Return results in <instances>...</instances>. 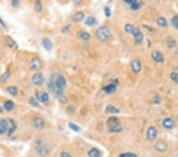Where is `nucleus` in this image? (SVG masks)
<instances>
[{"label": "nucleus", "mask_w": 178, "mask_h": 157, "mask_svg": "<svg viewBox=\"0 0 178 157\" xmlns=\"http://www.w3.org/2000/svg\"><path fill=\"white\" fill-rule=\"evenodd\" d=\"M66 87L67 81L63 75L59 73H54L51 76L49 82L47 83L48 90L62 103L67 102V98L64 94V90Z\"/></svg>", "instance_id": "nucleus-1"}, {"label": "nucleus", "mask_w": 178, "mask_h": 157, "mask_svg": "<svg viewBox=\"0 0 178 157\" xmlns=\"http://www.w3.org/2000/svg\"><path fill=\"white\" fill-rule=\"evenodd\" d=\"M107 126L111 132H119L122 130L120 120L117 117H110L107 120Z\"/></svg>", "instance_id": "nucleus-2"}, {"label": "nucleus", "mask_w": 178, "mask_h": 157, "mask_svg": "<svg viewBox=\"0 0 178 157\" xmlns=\"http://www.w3.org/2000/svg\"><path fill=\"white\" fill-rule=\"evenodd\" d=\"M95 35L100 41H105L110 38L111 32L107 26L103 25V26H100L97 29V30L95 31Z\"/></svg>", "instance_id": "nucleus-3"}, {"label": "nucleus", "mask_w": 178, "mask_h": 157, "mask_svg": "<svg viewBox=\"0 0 178 157\" xmlns=\"http://www.w3.org/2000/svg\"><path fill=\"white\" fill-rule=\"evenodd\" d=\"M32 82L36 86H41L45 83V76L41 72H36L32 77Z\"/></svg>", "instance_id": "nucleus-4"}, {"label": "nucleus", "mask_w": 178, "mask_h": 157, "mask_svg": "<svg viewBox=\"0 0 178 157\" xmlns=\"http://www.w3.org/2000/svg\"><path fill=\"white\" fill-rule=\"evenodd\" d=\"M42 66H43V64H42V61L39 57H34L31 60L30 64H29L31 70L39 71L41 69Z\"/></svg>", "instance_id": "nucleus-5"}, {"label": "nucleus", "mask_w": 178, "mask_h": 157, "mask_svg": "<svg viewBox=\"0 0 178 157\" xmlns=\"http://www.w3.org/2000/svg\"><path fill=\"white\" fill-rule=\"evenodd\" d=\"M31 123H32V125L35 129H44L45 126V120L42 118H40V117H35V118H34L32 121H31Z\"/></svg>", "instance_id": "nucleus-6"}, {"label": "nucleus", "mask_w": 178, "mask_h": 157, "mask_svg": "<svg viewBox=\"0 0 178 157\" xmlns=\"http://www.w3.org/2000/svg\"><path fill=\"white\" fill-rule=\"evenodd\" d=\"M158 137V129H156V127L150 126L148 128L147 131V138L148 140L150 141H153Z\"/></svg>", "instance_id": "nucleus-7"}, {"label": "nucleus", "mask_w": 178, "mask_h": 157, "mask_svg": "<svg viewBox=\"0 0 178 157\" xmlns=\"http://www.w3.org/2000/svg\"><path fill=\"white\" fill-rule=\"evenodd\" d=\"M151 57H152V59L155 62H157V63H159V64L164 63V56H163V54L161 53V52H159V51L154 50L153 52L151 53Z\"/></svg>", "instance_id": "nucleus-8"}, {"label": "nucleus", "mask_w": 178, "mask_h": 157, "mask_svg": "<svg viewBox=\"0 0 178 157\" xmlns=\"http://www.w3.org/2000/svg\"><path fill=\"white\" fill-rule=\"evenodd\" d=\"M176 121L171 118H165L162 121V126L166 129H172L176 127Z\"/></svg>", "instance_id": "nucleus-9"}, {"label": "nucleus", "mask_w": 178, "mask_h": 157, "mask_svg": "<svg viewBox=\"0 0 178 157\" xmlns=\"http://www.w3.org/2000/svg\"><path fill=\"white\" fill-rule=\"evenodd\" d=\"M36 97L37 98V100L42 103H45L47 102L49 100V95L45 91H38L36 92Z\"/></svg>", "instance_id": "nucleus-10"}, {"label": "nucleus", "mask_w": 178, "mask_h": 157, "mask_svg": "<svg viewBox=\"0 0 178 157\" xmlns=\"http://www.w3.org/2000/svg\"><path fill=\"white\" fill-rule=\"evenodd\" d=\"M10 129V125H9L8 121H6L4 118L0 119V135L5 134Z\"/></svg>", "instance_id": "nucleus-11"}, {"label": "nucleus", "mask_w": 178, "mask_h": 157, "mask_svg": "<svg viewBox=\"0 0 178 157\" xmlns=\"http://www.w3.org/2000/svg\"><path fill=\"white\" fill-rule=\"evenodd\" d=\"M131 67L132 71L135 73H139L142 70V64L139 60H133L131 63Z\"/></svg>", "instance_id": "nucleus-12"}, {"label": "nucleus", "mask_w": 178, "mask_h": 157, "mask_svg": "<svg viewBox=\"0 0 178 157\" xmlns=\"http://www.w3.org/2000/svg\"><path fill=\"white\" fill-rule=\"evenodd\" d=\"M134 36V41L136 44H141L144 40V35L141 31L139 30V28H137V29L135 32V34H133Z\"/></svg>", "instance_id": "nucleus-13"}, {"label": "nucleus", "mask_w": 178, "mask_h": 157, "mask_svg": "<svg viewBox=\"0 0 178 157\" xmlns=\"http://www.w3.org/2000/svg\"><path fill=\"white\" fill-rule=\"evenodd\" d=\"M155 149L159 152H165L167 150V144L163 140H158L155 144Z\"/></svg>", "instance_id": "nucleus-14"}, {"label": "nucleus", "mask_w": 178, "mask_h": 157, "mask_svg": "<svg viewBox=\"0 0 178 157\" xmlns=\"http://www.w3.org/2000/svg\"><path fill=\"white\" fill-rule=\"evenodd\" d=\"M84 18H85V14L83 12L78 11L75 13L71 16V20L74 22H82L84 19Z\"/></svg>", "instance_id": "nucleus-15"}, {"label": "nucleus", "mask_w": 178, "mask_h": 157, "mask_svg": "<svg viewBox=\"0 0 178 157\" xmlns=\"http://www.w3.org/2000/svg\"><path fill=\"white\" fill-rule=\"evenodd\" d=\"M36 151L38 152V154L40 156H41L42 157H45L47 155V149L45 145H43L41 144H39L38 145L36 146Z\"/></svg>", "instance_id": "nucleus-16"}, {"label": "nucleus", "mask_w": 178, "mask_h": 157, "mask_svg": "<svg viewBox=\"0 0 178 157\" xmlns=\"http://www.w3.org/2000/svg\"><path fill=\"white\" fill-rule=\"evenodd\" d=\"M42 45L47 51H51L52 49V42L48 38H44L42 41Z\"/></svg>", "instance_id": "nucleus-17"}, {"label": "nucleus", "mask_w": 178, "mask_h": 157, "mask_svg": "<svg viewBox=\"0 0 178 157\" xmlns=\"http://www.w3.org/2000/svg\"><path fill=\"white\" fill-rule=\"evenodd\" d=\"M165 43H166L168 48H174V47H175V45H177V41H176V40L171 36H167L166 39H165Z\"/></svg>", "instance_id": "nucleus-18"}, {"label": "nucleus", "mask_w": 178, "mask_h": 157, "mask_svg": "<svg viewBox=\"0 0 178 157\" xmlns=\"http://www.w3.org/2000/svg\"><path fill=\"white\" fill-rule=\"evenodd\" d=\"M105 112L107 114H119L120 113V110L118 108H117L114 106L112 105H109L106 107L105 109Z\"/></svg>", "instance_id": "nucleus-19"}, {"label": "nucleus", "mask_w": 178, "mask_h": 157, "mask_svg": "<svg viewBox=\"0 0 178 157\" xmlns=\"http://www.w3.org/2000/svg\"><path fill=\"white\" fill-rule=\"evenodd\" d=\"M5 41H6V45H8L10 48H17V47H18L17 43L15 42L10 36H6V37H5Z\"/></svg>", "instance_id": "nucleus-20"}, {"label": "nucleus", "mask_w": 178, "mask_h": 157, "mask_svg": "<svg viewBox=\"0 0 178 157\" xmlns=\"http://www.w3.org/2000/svg\"><path fill=\"white\" fill-rule=\"evenodd\" d=\"M3 108H4V109L6 110L7 112H10L14 108V102H13L11 100H8V101L5 102L4 104H3Z\"/></svg>", "instance_id": "nucleus-21"}, {"label": "nucleus", "mask_w": 178, "mask_h": 157, "mask_svg": "<svg viewBox=\"0 0 178 157\" xmlns=\"http://www.w3.org/2000/svg\"><path fill=\"white\" fill-rule=\"evenodd\" d=\"M103 90L107 94H112L117 90V86L115 84H109L103 87Z\"/></svg>", "instance_id": "nucleus-22"}, {"label": "nucleus", "mask_w": 178, "mask_h": 157, "mask_svg": "<svg viewBox=\"0 0 178 157\" xmlns=\"http://www.w3.org/2000/svg\"><path fill=\"white\" fill-rule=\"evenodd\" d=\"M88 156L89 157H101V152L99 149L93 148L88 152Z\"/></svg>", "instance_id": "nucleus-23"}, {"label": "nucleus", "mask_w": 178, "mask_h": 157, "mask_svg": "<svg viewBox=\"0 0 178 157\" xmlns=\"http://www.w3.org/2000/svg\"><path fill=\"white\" fill-rule=\"evenodd\" d=\"M157 24L161 28H166L168 27V22H167L166 18L164 17H159L157 19Z\"/></svg>", "instance_id": "nucleus-24"}, {"label": "nucleus", "mask_w": 178, "mask_h": 157, "mask_svg": "<svg viewBox=\"0 0 178 157\" xmlns=\"http://www.w3.org/2000/svg\"><path fill=\"white\" fill-rule=\"evenodd\" d=\"M78 36L80 38V39L83 40V41H89V39H90V37H91V36H90V34H88L87 32H83V31H81V32H79L78 34Z\"/></svg>", "instance_id": "nucleus-25"}, {"label": "nucleus", "mask_w": 178, "mask_h": 157, "mask_svg": "<svg viewBox=\"0 0 178 157\" xmlns=\"http://www.w3.org/2000/svg\"><path fill=\"white\" fill-rule=\"evenodd\" d=\"M136 29H137V28H135L133 25L129 24V23L126 24L125 26H124V30H125L127 33H128V34H132V35L135 34V32Z\"/></svg>", "instance_id": "nucleus-26"}, {"label": "nucleus", "mask_w": 178, "mask_h": 157, "mask_svg": "<svg viewBox=\"0 0 178 157\" xmlns=\"http://www.w3.org/2000/svg\"><path fill=\"white\" fill-rule=\"evenodd\" d=\"M97 23V19L94 17H89L87 18L85 22V24L88 26H91V25H95Z\"/></svg>", "instance_id": "nucleus-27"}, {"label": "nucleus", "mask_w": 178, "mask_h": 157, "mask_svg": "<svg viewBox=\"0 0 178 157\" xmlns=\"http://www.w3.org/2000/svg\"><path fill=\"white\" fill-rule=\"evenodd\" d=\"M6 90L11 95L16 96L17 95V88L16 87H14V86H9L6 88Z\"/></svg>", "instance_id": "nucleus-28"}, {"label": "nucleus", "mask_w": 178, "mask_h": 157, "mask_svg": "<svg viewBox=\"0 0 178 157\" xmlns=\"http://www.w3.org/2000/svg\"><path fill=\"white\" fill-rule=\"evenodd\" d=\"M10 76V72L9 71H7L6 72H4L3 75L1 76V77H0V82H1V83H6Z\"/></svg>", "instance_id": "nucleus-29"}, {"label": "nucleus", "mask_w": 178, "mask_h": 157, "mask_svg": "<svg viewBox=\"0 0 178 157\" xmlns=\"http://www.w3.org/2000/svg\"><path fill=\"white\" fill-rule=\"evenodd\" d=\"M68 126H69L70 129H72L73 131H75V132H81V128L78 126V125H77L76 124L72 123V122H69V123H68Z\"/></svg>", "instance_id": "nucleus-30"}, {"label": "nucleus", "mask_w": 178, "mask_h": 157, "mask_svg": "<svg viewBox=\"0 0 178 157\" xmlns=\"http://www.w3.org/2000/svg\"><path fill=\"white\" fill-rule=\"evenodd\" d=\"M171 24H172V26L173 28L178 30V15H175L174 17L172 18Z\"/></svg>", "instance_id": "nucleus-31"}, {"label": "nucleus", "mask_w": 178, "mask_h": 157, "mask_svg": "<svg viewBox=\"0 0 178 157\" xmlns=\"http://www.w3.org/2000/svg\"><path fill=\"white\" fill-rule=\"evenodd\" d=\"M10 122H11V126L10 127V129H9L8 131V135L9 136H11L13 133H14V132L16 130V128H17V125H16V123L14 122V121H13V120H10Z\"/></svg>", "instance_id": "nucleus-32"}, {"label": "nucleus", "mask_w": 178, "mask_h": 157, "mask_svg": "<svg viewBox=\"0 0 178 157\" xmlns=\"http://www.w3.org/2000/svg\"><path fill=\"white\" fill-rule=\"evenodd\" d=\"M170 78L175 83L178 84V72L172 71V72L170 73Z\"/></svg>", "instance_id": "nucleus-33"}, {"label": "nucleus", "mask_w": 178, "mask_h": 157, "mask_svg": "<svg viewBox=\"0 0 178 157\" xmlns=\"http://www.w3.org/2000/svg\"><path fill=\"white\" fill-rule=\"evenodd\" d=\"M119 157H138L136 154H135L133 152H124L120 155Z\"/></svg>", "instance_id": "nucleus-34"}, {"label": "nucleus", "mask_w": 178, "mask_h": 157, "mask_svg": "<svg viewBox=\"0 0 178 157\" xmlns=\"http://www.w3.org/2000/svg\"><path fill=\"white\" fill-rule=\"evenodd\" d=\"M35 10L36 12H40L42 11V5L40 1H36L35 3Z\"/></svg>", "instance_id": "nucleus-35"}, {"label": "nucleus", "mask_w": 178, "mask_h": 157, "mask_svg": "<svg viewBox=\"0 0 178 157\" xmlns=\"http://www.w3.org/2000/svg\"><path fill=\"white\" fill-rule=\"evenodd\" d=\"M140 7H141V4H140L139 2H138V1H135V3L132 4L131 6V10H133V11H137V10H139Z\"/></svg>", "instance_id": "nucleus-36"}, {"label": "nucleus", "mask_w": 178, "mask_h": 157, "mask_svg": "<svg viewBox=\"0 0 178 157\" xmlns=\"http://www.w3.org/2000/svg\"><path fill=\"white\" fill-rule=\"evenodd\" d=\"M104 12H105V14L106 17L107 18L111 17L112 12L109 7H108V6H105V8H104Z\"/></svg>", "instance_id": "nucleus-37"}, {"label": "nucleus", "mask_w": 178, "mask_h": 157, "mask_svg": "<svg viewBox=\"0 0 178 157\" xmlns=\"http://www.w3.org/2000/svg\"><path fill=\"white\" fill-rule=\"evenodd\" d=\"M11 4L14 7H17L20 5V2L18 0H13L11 2Z\"/></svg>", "instance_id": "nucleus-38"}, {"label": "nucleus", "mask_w": 178, "mask_h": 157, "mask_svg": "<svg viewBox=\"0 0 178 157\" xmlns=\"http://www.w3.org/2000/svg\"><path fill=\"white\" fill-rule=\"evenodd\" d=\"M29 102H30L31 105H33L34 107H37V106H38V104L36 103V102L35 101V99H34V98H31L30 99H29Z\"/></svg>", "instance_id": "nucleus-39"}, {"label": "nucleus", "mask_w": 178, "mask_h": 157, "mask_svg": "<svg viewBox=\"0 0 178 157\" xmlns=\"http://www.w3.org/2000/svg\"><path fill=\"white\" fill-rule=\"evenodd\" d=\"M60 156H61V157H72L69 153H68V152H66V151H63V152H61Z\"/></svg>", "instance_id": "nucleus-40"}, {"label": "nucleus", "mask_w": 178, "mask_h": 157, "mask_svg": "<svg viewBox=\"0 0 178 157\" xmlns=\"http://www.w3.org/2000/svg\"><path fill=\"white\" fill-rule=\"evenodd\" d=\"M135 1L136 0H126V1H124L127 4H129L130 6H131L132 4H134V3H135Z\"/></svg>", "instance_id": "nucleus-41"}, {"label": "nucleus", "mask_w": 178, "mask_h": 157, "mask_svg": "<svg viewBox=\"0 0 178 157\" xmlns=\"http://www.w3.org/2000/svg\"><path fill=\"white\" fill-rule=\"evenodd\" d=\"M0 25H2L3 26V27H6V25H5V23H4V22L3 21V19L0 18Z\"/></svg>", "instance_id": "nucleus-42"}, {"label": "nucleus", "mask_w": 178, "mask_h": 157, "mask_svg": "<svg viewBox=\"0 0 178 157\" xmlns=\"http://www.w3.org/2000/svg\"><path fill=\"white\" fill-rule=\"evenodd\" d=\"M3 108H2V107H0V113H3Z\"/></svg>", "instance_id": "nucleus-43"}]
</instances>
